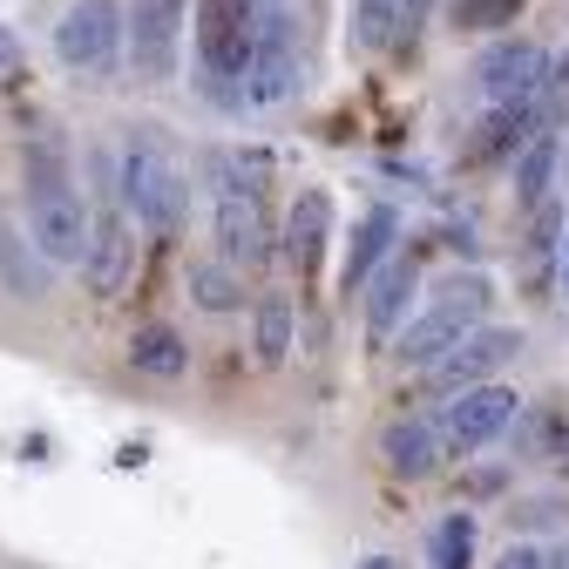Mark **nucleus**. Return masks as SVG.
Returning a JSON list of instances; mask_svg holds the SVG:
<instances>
[{
	"label": "nucleus",
	"instance_id": "f257e3e1",
	"mask_svg": "<svg viewBox=\"0 0 569 569\" xmlns=\"http://www.w3.org/2000/svg\"><path fill=\"white\" fill-rule=\"evenodd\" d=\"M21 177H28V238L48 264H82L89 251V203L76 190V163L54 136H34L21 150Z\"/></svg>",
	"mask_w": 569,
	"mask_h": 569
},
{
	"label": "nucleus",
	"instance_id": "f03ea898",
	"mask_svg": "<svg viewBox=\"0 0 569 569\" xmlns=\"http://www.w3.org/2000/svg\"><path fill=\"white\" fill-rule=\"evenodd\" d=\"M258 21L264 0H197V68L218 102H244V76L258 54Z\"/></svg>",
	"mask_w": 569,
	"mask_h": 569
},
{
	"label": "nucleus",
	"instance_id": "7ed1b4c3",
	"mask_svg": "<svg viewBox=\"0 0 569 569\" xmlns=\"http://www.w3.org/2000/svg\"><path fill=\"white\" fill-rule=\"evenodd\" d=\"M122 203L136 210V224H150L157 238L183 231V210H190V183L183 163L157 142V129H129V150H122Z\"/></svg>",
	"mask_w": 569,
	"mask_h": 569
},
{
	"label": "nucleus",
	"instance_id": "20e7f679",
	"mask_svg": "<svg viewBox=\"0 0 569 569\" xmlns=\"http://www.w3.org/2000/svg\"><path fill=\"white\" fill-rule=\"evenodd\" d=\"M54 54L68 76H109L129 54V14L122 0H68L54 21Z\"/></svg>",
	"mask_w": 569,
	"mask_h": 569
},
{
	"label": "nucleus",
	"instance_id": "39448f33",
	"mask_svg": "<svg viewBox=\"0 0 569 569\" xmlns=\"http://www.w3.org/2000/svg\"><path fill=\"white\" fill-rule=\"evenodd\" d=\"M475 82L488 96V109H542L549 89V54L529 34H495L475 61Z\"/></svg>",
	"mask_w": 569,
	"mask_h": 569
},
{
	"label": "nucleus",
	"instance_id": "423d86ee",
	"mask_svg": "<svg viewBox=\"0 0 569 569\" xmlns=\"http://www.w3.org/2000/svg\"><path fill=\"white\" fill-rule=\"evenodd\" d=\"M516 413H522L516 387H502V380H488V387L448 393V407L435 413V427H441V448H448L455 461H468V455H481L488 441H502L509 427H516Z\"/></svg>",
	"mask_w": 569,
	"mask_h": 569
},
{
	"label": "nucleus",
	"instance_id": "0eeeda50",
	"mask_svg": "<svg viewBox=\"0 0 569 569\" xmlns=\"http://www.w3.org/2000/svg\"><path fill=\"white\" fill-rule=\"evenodd\" d=\"M122 14H129V68H136V82H170L177 54H183L190 0H129Z\"/></svg>",
	"mask_w": 569,
	"mask_h": 569
},
{
	"label": "nucleus",
	"instance_id": "6e6552de",
	"mask_svg": "<svg viewBox=\"0 0 569 569\" xmlns=\"http://www.w3.org/2000/svg\"><path fill=\"white\" fill-rule=\"evenodd\" d=\"M292 89H299V28H292V8L264 0L258 54H251V76H244V102L278 109V102H292Z\"/></svg>",
	"mask_w": 569,
	"mask_h": 569
},
{
	"label": "nucleus",
	"instance_id": "1a4fd4ad",
	"mask_svg": "<svg viewBox=\"0 0 569 569\" xmlns=\"http://www.w3.org/2000/svg\"><path fill=\"white\" fill-rule=\"evenodd\" d=\"M136 271V224H129V210L122 203H102L96 210V224H89V251H82V284H89V299H122V284Z\"/></svg>",
	"mask_w": 569,
	"mask_h": 569
},
{
	"label": "nucleus",
	"instance_id": "9d476101",
	"mask_svg": "<svg viewBox=\"0 0 569 569\" xmlns=\"http://www.w3.org/2000/svg\"><path fill=\"white\" fill-rule=\"evenodd\" d=\"M516 352H522V332H516V326H475V332L448 352V360H441L435 373H427V387H435V393H468V387H488L495 373H502V367L516 360Z\"/></svg>",
	"mask_w": 569,
	"mask_h": 569
},
{
	"label": "nucleus",
	"instance_id": "9b49d317",
	"mask_svg": "<svg viewBox=\"0 0 569 569\" xmlns=\"http://www.w3.org/2000/svg\"><path fill=\"white\" fill-rule=\"evenodd\" d=\"M360 299H367V339L393 346L407 332V319H413V299H420V251H393Z\"/></svg>",
	"mask_w": 569,
	"mask_h": 569
},
{
	"label": "nucleus",
	"instance_id": "f8f14e48",
	"mask_svg": "<svg viewBox=\"0 0 569 569\" xmlns=\"http://www.w3.org/2000/svg\"><path fill=\"white\" fill-rule=\"evenodd\" d=\"M475 326H488V319H475V312H461V306H427V312H413L407 319V332L393 339V360L407 367V373H435L441 360H448V352L475 332Z\"/></svg>",
	"mask_w": 569,
	"mask_h": 569
},
{
	"label": "nucleus",
	"instance_id": "ddd939ff",
	"mask_svg": "<svg viewBox=\"0 0 569 569\" xmlns=\"http://www.w3.org/2000/svg\"><path fill=\"white\" fill-rule=\"evenodd\" d=\"M393 244H400V210L393 203H367L360 224H352V238H346V258H339V299L346 306L373 284V271L393 258Z\"/></svg>",
	"mask_w": 569,
	"mask_h": 569
},
{
	"label": "nucleus",
	"instance_id": "4468645a",
	"mask_svg": "<svg viewBox=\"0 0 569 569\" xmlns=\"http://www.w3.org/2000/svg\"><path fill=\"white\" fill-rule=\"evenodd\" d=\"M380 461H387L393 481H427V475H435V468L448 461L435 413H393V420L380 427Z\"/></svg>",
	"mask_w": 569,
	"mask_h": 569
},
{
	"label": "nucleus",
	"instance_id": "2eb2a0df",
	"mask_svg": "<svg viewBox=\"0 0 569 569\" xmlns=\"http://www.w3.org/2000/svg\"><path fill=\"white\" fill-rule=\"evenodd\" d=\"M210 238H218V258L238 264V271H258L271 258V224L258 197H218V210H210Z\"/></svg>",
	"mask_w": 569,
	"mask_h": 569
},
{
	"label": "nucleus",
	"instance_id": "dca6fc26",
	"mask_svg": "<svg viewBox=\"0 0 569 569\" xmlns=\"http://www.w3.org/2000/svg\"><path fill=\"white\" fill-rule=\"evenodd\" d=\"M332 251V197L326 190H299L292 210H284V264H292L299 278H319Z\"/></svg>",
	"mask_w": 569,
	"mask_h": 569
},
{
	"label": "nucleus",
	"instance_id": "f3484780",
	"mask_svg": "<svg viewBox=\"0 0 569 569\" xmlns=\"http://www.w3.org/2000/svg\"><path fill=\"white\" fill-rule=\"evenodd\" d=\"M48 284H54V264L34 251V238L8 218V210H0V292L8 299H48Z\"/></svg>",
	"mask_w": 569,
	"mask_h": 569
},
{
	"label": "nucleus",
	"instance_id": "a211bd4d",
	"mask_svg": "<svg viewBox=\"0 0 569 569\" xmlns=\"http://www.w3.org/2000/svg\"><path fill=\"white\" fill-rule=\"evenodd\" d=\"M536 129H542V109H488V122L468 142V157L475 163H516Z\"/></svg>",
	"mask_w": 569,
	"mask_h": 569
},
{
	"label": "nucleus",
	"instance_id": "6ab92c4d",
	"mask_svg": "<svg viewBox=\"0 0 569 569\" xmlns=\"http://www.w3.org/2000/svg\"><path fill=\"white\" fill-rule=\"evenodd\" d=\"M556 163H562V142H556V129L542 122L536 136H529V150L516 157V210L529 218L536 203H549V190H556Z\"/></svg>",
	"mask_w": 569,
	"mask_h": 569
},
{
	"label": "nucleus",
	"instance_id": "aec40b11",
	"mask_svg": "<svg viewBox=\"0 0 569 569\" xmlns=\"http://www.w3.org/2000/svg\"><path fill=\"white\" fill-rule=\"evenodd\" d=\"M129 367L150 380H183L190 373V346L177 326H136L129 332Z\"/></svg>",
	"mask_w": 569,
	"mask_h": 569
},
{
	"label": "nucleus",
	"instance_id": "412c9836",
	"mask_svg": "<svg viewBox=\"0 0 569 569\" xmlns=\"http://www.w3.org/2000/svg\"><path fill=\"white\" fill-rule=\"evenodd\" d=\"M292 332H299V312L284 292H264L258 312H251V352H258V367H284L292 360Z\"/></svg>",
	"mask_w": 569,
	"mask_h": 569
},
{
	"label": "nucleus",
	"instance_id": "4be33fe9",
	"mask_svg": "<svg viewBox=\"0 0 569 569\" xmlns=\"http://www.w3.org/2000/svg\"><path fill=\"white\" fill-rule=\"evenodd\" d=\"M475 549H481V516L475 509H448L427 529V569H475Z\"/></svg>",
	"mask_w": 569,
	"mask_h": 569
},
{
	"label": "nucleus",
	"instance_id": "5701e85b",
	"mask_svg": "<svg viewBox=\"0 0 569 569\" xmlns=\"http://www.w3.org/2000/svg\"><path fill=\"white\" fill-rule=\"evenodd\" d=\"M190 299H197L203 312H238V306H244V271L224 264V258L190 264Z\"/></svg>",
	"mask_w": 569,
	"mask_h": 569
},
{
	"label": "nucleus",
	"instance_id": "b1692460",
	"mask_svg": "<svg viewBox=\"0 0 569 569\" xmlns=\"http://www.w3.org/2000/svg\"><path fill=\"white\" fill-rule=\"evenodd\" d=\"M522 14H529V0H448L455 34H509Z\"/></svg>",
	"mask_w": 569,
	"mask_h": 569
},
{
	"label": "nucleus",
	"instance_id": "393cba45",
	"mask_svg": "<svg viewBox=\"0 0 569 569\" xmlns=\"http://www.w3.org/2000/svg\"><path fill=\"white\" fill-rule=\"evenodd\" d=\"M400 8L407 0H352V48L360 54H380V48H393V34H400Z\"/></svg>",
	"mask_w": 569,
	"mask_h": 569
},
{
	"label": "nucleus",
	"instance_id": "a878e982",
	"mask_svg": "<svg viewBox=\"0 0 569 569\" xmlns=\"http://www.w3.org/2000/svg\"><path fill=\"white\" fill-rule=\"evenodd\" d=\"M435 299H441V306H461V312H475V319H488L495 284H488L481 271H455V278H441V284H435Z\"/></svg>",
	"mask_w": 569,
	"mask_h": 569
},
{
	"label": "nucleus",
	"instance_id": "bb28decb",
	"mask_svg": "<svg viewBox=\"0 0 569 569\" xmlns=\"http://www.w3.org/2000/svg\"><path fill=\"white\" fill-rule=\"evenodd\" d=\"M427 14H435V0H407V8H400V34H393V54H413V48H420V28H427Z\"/></svg>",
	"mask_w": 569,
	"mask_h": 569
},
{
	"label": "nucleus",
	"instance_id": "cd10ccee",
	"mask_svg": "<svg viewBox=\"0 0 569 569\" xmlns=\"http://www.w3.org/2000/svg\"><path fill=\"white\" fill-rule=\"evenodd\" d=\"M495 569H542V549H536L529 536H516L502 556H495Z\"/></svg>",
	"mask_w": 569,
	"mask_h": 569
},
{
	"label": "nucleus",
	"instance_id": "c85d7f7f",
	"mask_svg": "<svg viewBox=\"0 0 569 569\" xmlns=\"http://www.w3.org/2000/svg\"><path fill=\"white\" fill-rule=\"evenodd\" d=\"M556 516H562V502H522L509 522H516V529H542V522H556Z\"/></svg>",
	"mask_w": 569,
	"mask_h": 569
},
{
	"label": "nucleus",
	"instance_id": "c756f323",
	"mask_svg": "<svg viewBox=\"0 0 569 569\" xmlns=\"http://www.w3.org/2000/svg\"><path fill=\"white\" fill-rule=\"evenodd\" d=\"M509 488V475L502 468H481V475H468V495H502Z\"/></svg>",
	"mask_w": 569,
	"mask_h": 569
},
{
	"label": "nucleus",
	"instance_id": "7c9ffc66",
	"mask_svg": "<svg viewBox=\"0 0 569 569\" xmlns=\"http://www.w3.org/2000/svg\"><path fill=\"white\" fill-rule=\"evenodd\" d=\"M14 54H21V41H14V28H0V68H14Z\"/></svg>",
	"mask_w": 569,
	"mask_h": 569
},
{
	"label": "nucleus",
	"instance_id": "2f4dec72",
	"mask_svg": "<svg viewBox=\"0 0 569 569\" xmlns=\"http://www.w3.org/2000/svg\"><path fill=\"white\" fill-rule=\"evenodd\" d=\"M556 278H562V299H569V231H562V251H556Z\"/></svg>",
	"mask_w": 569,
	"mask_h": 569
},
{
	"label": "nucleus",
	"instance_id": "473e14b6",
	"mask_svg": "<svg viewBox=\"0 0 569 569\" xmlns=\"http://www.w3.org/2000/svg\"><path fill=\"white\" fill-rule=\"evenodd\" d=\"M542 569H569V542L562 549H542Z\"/></svg>",
	"mask_w": 569,
	"mask_h": 569
},
{
	"label": "nucleus",
	"instance_id": "72a5a7b5",
	"mask_svg": "<svg viewBox=\"0 0 569 569\" xmlns=\"http://www.w3.org/2000/svg\"><path fill=\"white\" fill-rule=\"evenodd\" d=\"M549 468H556V475H569V435L556 441V455H549Z\"/></svg>",
	"mask_w": 569,
	"mask_h": 569
},
{
	"label": "nucleus",
	"instance_id": "f704fd0d",
	"mask_svg": "<svg viewBox=\"0 0 569 569\" xmlns=\"http://www.w3.org/2000/svg\"><path fill=\"white\" fill-rule=\"evenodd\" d=\"M360 569H407V562H400V556H367Z\"/></svg>",
	"mask_w": 569,
	"mask_h": 569
},
{
	"label": "nucleus",
	"instance_id": "c9c22d12",
	"mask_svg": "<svg viewBox=\"0 0 569 569\" xmlns=\"http://www.w3.org/2000/svg\"><path fill=\"white\" fill-rule=\"evenodd\" d=\"M278 8H292V0H278Z\"/></svg>",
	"mask_w": 569,
	"mask_h": 569
}]
</instances>
